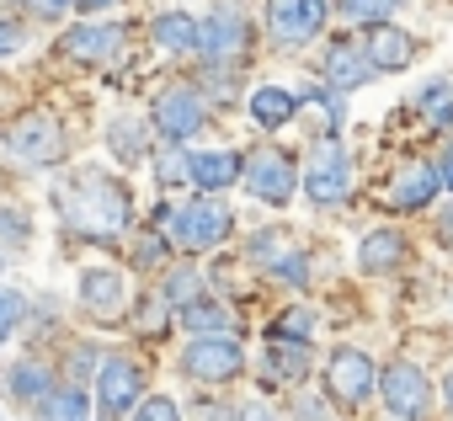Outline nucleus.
Instances as JSON below:
<instances>
[{"label":"nucleus","mask_w":453,"mask_h":421,"mask_svg":"<svg viewBox=\"0 0 453 421\" xmlns=\"http://www.w3.org/2000/svg\"><path fill=\"white\" fill-rule=\"evenodd\" d=\"M22 315H27V299H22L17 288H0V341L22 325Z\"/></svg>","instance_id":"30"},{"label":"nucleus","mask_w":453,"mask_h":421,"mask_svg":"<svg viewBox=\"0 0 453 421\" xmlns=\"http://www.w3.org/2000/svg\"><path fill=\"white\" fill-rule=\"evenodd\" d=\"M246 43H251V27H246V17L230 11V6H219V11H208V17L197 22V54H203L208 65H241Z\"/></svg>","instance_id":"6"},{"label":"nucleus","mask_w":453,"mask_h":421,"mask_svg":"<svg viewBox=\"0 0 453 421\" xmlns=\"http://www.w3.org/2000/svg\"><path fill=\"white\" fill-rule=\"evenodd\" d=\"M437 246L453 251V208H442V214H437Z\"/></svg>","instance_id":"38"},{"label":"nucleus","mask_w":453,"mask_h":421,"mask_svg":"<svg viewBox=\"0 0 453 421\" xmlns=\"http://www.w3.org/2000/svg\"><path fill=\"white\" fill-rule=\"evenodd\" d=\"M6 394H17V400H38V394H49V368L43 363H12L6 368Z\"/></svg>","instance_id":"26"},{"label":"nucleus","mask_w":453,"mask_h":421,"mask_svg":"<svg viewBox=\"0 0 453 421\" xmlns=\"http://www.w3.org/2000/svg\"><path fill=\"white\" fill-rule=\"evenodd\" d=\"M155 176H160L165 187H181V181H187V155L176 149V139L160 149V160H155Z\"/></svg>","instance_id":"29"},{"label":"nucleus","mask_w":453,"mask_h":421,"mask_svg":"<svg viewBox=\"0 0 453 421\" xmlns=\"http://www.w3.org/2000/svg\"><path fill=\"white\" fill-rule=\"evenodd\" d=\"M379 389H384V405H389V416H400V421H421L426 416V373L421 368H411V363H389L384 373H379Z\"/></svg>","instance_id":"9"},{"label":"nucleus","mask_w":453,"mask_h":421,"mask_svg":"<svg viewBox=\"0 0 453 421\" xmlns=\"http://www.w3.org/2000/svg\"><path fill=\"white\" fill-rule=\"evenodd\" d=\"M347 187H352L347 144H342V139H320V144H315V155H310V165H304V192H310L320 208H331V203H342V197H347Z\"/></svg>","instance_id":"5"},{"label":"nucleus","mask_w":453,"mask_h":421,"mask_svg":"<svg viewBox=\"0 0 453 421\" xmlns=\"http://www.w3.org/2000/svg\"><path fill=\"white\" fill-rule=\"evenodd\" d=\"M160 230L176 251H213L224 235L235 230V214L224 203H187V208H165Z\"/></svg>","instance_id":"2"},{"label":"nucleus","mask_w":453,"mask_h":421,"mask_svg":"<svg viewBox=\"0 0 453 421\" xmlns=\"http://www.w3.org/2000/svg\"><path fill=\"white\" fill-rule=\"evenodd\" d=\"M267 27L278 43H310L326 27V0H267Z\"/></svg>","instance_id":"10"},{"label":"nucleus","mask_w":453,"mask_h":421,"mask_svg":"<svg viewBox=\"0 0 453 421\" xmlns=\"http://www.w3.org/2000/svg\"><path fill=\"white\" fill-rule=\"evenodd\" d=\"M38 421H91V400L81 389H54L38 410Z\"/></svg>","instance_id":"27"},{"label":"nucleus","mask_w":453,"mask_h":421,"mask_svg":"<svg viewBox=\"0 0 453 421\" xmlns=\"http://www.w3.org/2000/svg\"><path fill=\"white\" fill-rule=\"evenodd\" d=\"M165 299L181 310L187 299H197V278H192V272H171V278H165Z\"/></svg>","instance_id":"34"},{"label":"nucleus","mask_w":453,"mask_h":421,"mask_svg":"<svg viewBox=\"0 0 453 421\" xmlns=\"http://www.w3.org/2000/svg\"><path fill=\"white\" fill-rule=\"evenodd\" d=\"M33 6H38V11H59V6H65V0H33Z\"/></svg>","instance_id":"42"},{"label":"nucleus","mask_w":453,"mask_h":421,"mask_svg":"<svg viewBox=\"0 0 453 421\" xmlns=\"http://www.w3.org/2000/svg\"><path fill=\"white\" fill-rule=\"evenodd\" d=\"M59 54L75 59V65H107L123 54V27H107V22H81L59 38Z\"/></svg>","instance_id":"13"},{"label":"nucleus","mask_w":453,"mask_h":421,"mask_svg":"<svg viewBox=\"0 0 453 421\" xmlns=\"http://www.w3.org/2000/svg\"><path fill=\"white\" fill-rule=\"evenodd\" d=\"M373 363H368V352H357V347H342V352H331V363H326V389H331V400L336 405H363L368 394H373Z\"/></svg>","instance_id":"8"},{"label":"nucleus","mask_w":453,"mask_h":421,"mask_svg":"<svg viewBox=\"0 0 453 421\" xmlns=\"http://www.w3.org/2000/svg\"><path fill=\"white\" fill-rule=\"evenodd\" d=\"M96 405L102 416H128L139 405V368L128 357H107L96 373Z\"/></svg>","instance_id":"14"},{"label":"nucleus","mask_w":453,"mask_h":421,"mask_svg":"<svg viewBox=\"0 0 453 421\" xmlns=\"http://www.w3.org/2000/svg\"><path fill=\"white\" fill-rule=\"evenodd\" d=\"M128 416H134V421H181L176 400H165V394H150V400H139Z\"/></svg>","instance_id":"31"},{"label":"nucleus","mask_w":453,"mask_h":421,"mask_svg":"<svg viewBox=\"0 0 453 421\" xmlns=\"http://www.w3.org/2000/svg\"><path fill=\"white\" fill-rule=\"evenodd\" d=\"M251 256H257L278 283H304V278H310V256H304V246H299L288 230L257 235V241H251Z\"/></svg>","instance_id":"12"},{"label":"nucleus","mask_w":453,"mask_h":421,"mask_svg":"<svg viewBox=\"0 0 453 421\" xmlns=\"http://www.w3.org/2000/svg\"><path fill=\"white\" fill-rule=\"evenodd\" d=\"M187 181L203 187V192L235 187V181H241V155H235V149H203V155L187 160Z\"/></svg>","instance_id":"15"},{"label":"nucleus","mask_w":453,"mask_h":421,"mask_svg":"<svg viewBox=\"0 0 453 421\" xmlns=\"http://www.w3.org/2000/svg\"><path fill=\"white\" fill-rule=\"evenodd\" d=\"M54 208H59V219L81 235H123L134 225V197L123 181L102 176V171H75L54 187Z\"/></svg>","instance_id":"1"},{"label":"nucleus","mask_w":453,"mask_h":421,"mask_svg":"<svg viewBox=\"0 0 453 421\" xmlns=\"http://www.w3.org/2000/svg\"><path fill=\"white\" fill-rule=\"evenodd\" d=\"M442 400H448V410H453V373L442 379Z\"/></svg>","instance_id":"41"},{"label":"nucleus","mask_w":453,"mask_h":421,"mask_svg":"<svg viewBox=\"0 0 453 421\" xmlns=\"http://www.w3.org/2000/svg\"><path fill=\"white\" fill-rule=\"evenodd\" d=\"M150 118H155V128H160L165 139H187V134L203 128V96H197L192 86H165V91L155 96Z\"/></svg>","instance_id":"11"},{"label":"nucleus","mask_w":453,"mask_h":421,"mask_svg":"<svg viewBox=\"0 0 453 421\" xmlns=\"http://www.w3.org/2000/svg\"><path fill=\"white\" fill-rule=\"evenodd\" d=\"M421 107H426V118H437V123H448V112H453V91H448V80H437V86H426V91H421Z\"/></svg>","instance_id":"32"},{"label":"nucleus","mask_w":453,"mask_h":421,"mask_svg":"<svg viewBox=\"0 0 453 421\" xmlns=\"http://www.w3.org/2000/svg\"><path fill=\"white\" fill-rule=\"evenodd\" d=\"M363 54H368V65H373V70H405V65L416 59V43H411L400 27L379 22V27L368 33V49H363Z\"/></svg>","instance_id":"17"},{"label":"nucleus","mask_w":453,"mask_h":421,"mask_svg":"<svg viewBox=\"0 0 453 421\" xmlns=\"http://www.w3.org/2000/svg\"><path fill=\"white\" fill-rule=\"evenodd\" d=\"M241 368H246V352L230 331L224 336H192L187 352H181V373L197 379V384H230V379H241Z\"/></svg>","instance_id":"3"},{"label":"nucleus","mask_w":453,"mask_h":421,"mask_svg":"<svg viewBox=\"0 0 453 421\" xmlns=\"http://www.w3.org/2000/svg\"><path fill=\"white\" fill-rule=\"evenodd\" d=\"M437 187H442L437 165H416V171H405V176L389 187V208H426V203L437 197Z\"/></svg>","instance_id":"19"},{"label":"nucleus","mask_w":453,"mask_h":421,"mask_svg":"<svg viewBox=\"0 0 453 421\" xmlns=\"http://www.w3.org/2000/svg\"><path fill=\"white\" fill-rule=\"evenodd\" d=\"M267 373H273V379H304V373H310V352H304V341L278 336L273 352H267Z\"/></svg>","instance_id":"25"},{"label":"nucleus","mask_w":453,"mask_h":421,"mask_svg":"<svg viewBox=\"0 0 453 421\" xmlns=\"http://www.w3.org/2000/svg\"><path fill=\"white\" fill-rule=\"evenodd\" d=\"M241 181L251 187V197H257V203L283 208V203L294 197V187H299V171H294V160H288V155L262 149V155H251V165H241Z\"/></svg>","instance_id":"7"},{"label":"nucleus","mask_w":453,"mask_h":421,"mask_svg":"<svg viewBox=\"0 0 453 421\" xmlns=\"http://www.w3.org/2000/svg\"><path fill=\"white\" fill-rule=\"evenodd\" d=\"M181 325L192 336H224V331H235V310H224L213 299H187L181 304Z\"/></svg>","instance_id":"22"},{"label":"nucleus","mask_w":453,"mask_h":421,"mask_svg":"<svg viewBox=\"0 0 453 421\" xmlns=\"http://www.w3.org/2000/svg\"><path fill=\"white\" fill-rule=\"evenodd\" d=\"M400 6H405V0H342L347 22H389Z\"/></svg>","instance_id":"28"},{"label":"nucleus","mask_w":453,"mask_h":421,"mask_svg":"<svg viewBox=\"0 0 453 421\" xmlns=\"http://www.w3.org/2000/svg\"><path fill=\"white\" fill-rule=\"evenodd\" d=\"M278 336H294V341H310V336H315V315H310V310H288V315L278 320Z\"/></svg>","instance_id":"33"},{"label":"nucleus","mask_w":453,"mask_h":421,"mask_svg":"<svg viewBox=\"0 0 453 421\" xmlns=\"http://www.w3.org/2000/svg\"><path fill=\"white\" fill-rule=\"evenodd\" d=\"M107 144H112V155H118L123 165L150 160V134H144V123H139V118H118V123L107 128Z\"/></svg>","instance_id":"24"},{"label":"nucleus","mask_w":453,"mask_h":421,"mask_svg":"<svg viewBox=\"0 0 453 421\" xmlns=\"http://www.w3.org/2000/svg\"><path fill=\"white\" fill-rule=\"evenodd\" d=\"M112 0H75V11H107Z\"/></svg>","instance_id":"40"},{"label":"nucleus","mask_w":453,"mask_h":421,"mask_svg":"<svg viewBox=\"0 0 453 421\" xmlns=\"http://www.w3.org/2000/svg\"><path fill=\"white\" fill-rule=\"evenodd\" d=\"M294 112H299V96H294V91H283V86L251 91V118H257V128H283Z\"/></svg>","instance_id":"23"},{"label":"nucleus","mask_w":453,"mask_h":421,"mask_svg":"<svg viewBox=\"0 0 453 421\" xmlns=\"http://www.w3.org/2000/svg\"><path fill=\"white\" fill-rule=\"evenodd\" d=\"M405 262V235L400 230H373L363 246H357V267L363 272H389Z\"/></svg>","instance_id":"20"},{"label":"nucleus","mask_w":453,"mask_h":421,"mask_svg":"<svg viewBox=\"0 0 453 421\" xmlns=\"http://www.w3.org/2000/svg\"><path fill=\"white\" fill-rule=\"evenodd\" d=\"M368 75H373V65H368L363 49H352V43H331V49H326V80H331L336 91H352V86H363Z\"/></svg>","instance_id":"18"},{"label":"nucleus","mask_w":453,"mask_h":421,"mask_svg":"<svg viewBox=\"0 0 453 421\" xmlns=\"http://www.w3.org/2000/svg\"><path fill=\"white\" fill-rule=\"evenodd\" d=\"M0 144H6V155L22 160V165H54V160H65V128H59V118H49V112L17 118Z\"/></svg>","instance_id":"4"},{"label":"nucleus","mask_w":453,"mask_h":421,"mask_svg":"<svg viewBox=\"0 0 453 421\" xmlns=\"http://www.w3.org/2000/svg\"><path fill=\"white\" fill-rule=\"evenodd\" d=\"M0 235H12L17 246H27V225H22V214H0Z\"/></svg>","instance_id":"37"},{"label":"nucleus","mask_w":453,"mask_h":421,"mask_svg":"<svg viewBox=\"0 0 453 421\" xmlns=\"http://www.w3.org/2000/svg\"><path fill=\"white\" fill-rule=\"evenodd\" d=\"M437 176H442V187H453V144L442 149V160H437Z\"/></svg>","instance_id":"39"},{"label":"nucleus","mask_w":453,"mask_h":421,"mask_svg":"<svg viewBox=\"0 0 453 421\" xmlns=\"http://www.w3.org/2000/svg\"><path fill=\"white\" fill-rule=\"evenodd\" d=\"M123 294H128V288H123V272H118V267H102V262H96V267L81 272V304H86V310L118 315V310H123Z\"/></svg>","instance_id":"16"},{"label":"nucleus","mask_w":453,"mask_h":421,"mask_svg":"<svg viewBox=\"0 0 453 421\" xmlns=\"http://www.w3.org/2000/svg\"><path fill=\"white\" fill-rule=\"evenodd\" d=\"M150 33H155L160 54H197V22L187 11H160Z\"/></svg>","instance_id":"21"},{"label":"nucleus","mask_w":453,"mask_h":421,"mask_svg":"<svg viewBox=\"0 0 453 421\" xmlns=\"http://www.w3.org/2000/svg\"><path fill=\"white\" fill-rule=\"evenodd\" d=\"M22 49H27L22 22H0V59H6V54H22Z\"/></svg>","instance_id":"35"},{"label":"nucleus","mask_w":453,"mask_h":421,"mask_svg":"<svg viewBox=\"0 0 453 421\" xmlns=\"http://www.w3.org/2000/svg\"><path fill=\"white\" fill-rule=\"evenodd\" d=\"M230 421H278V416H273V410H267L262 400H246V405H241V410H235Z\"/></svg>","instance_id":"36"}]
</instances>
